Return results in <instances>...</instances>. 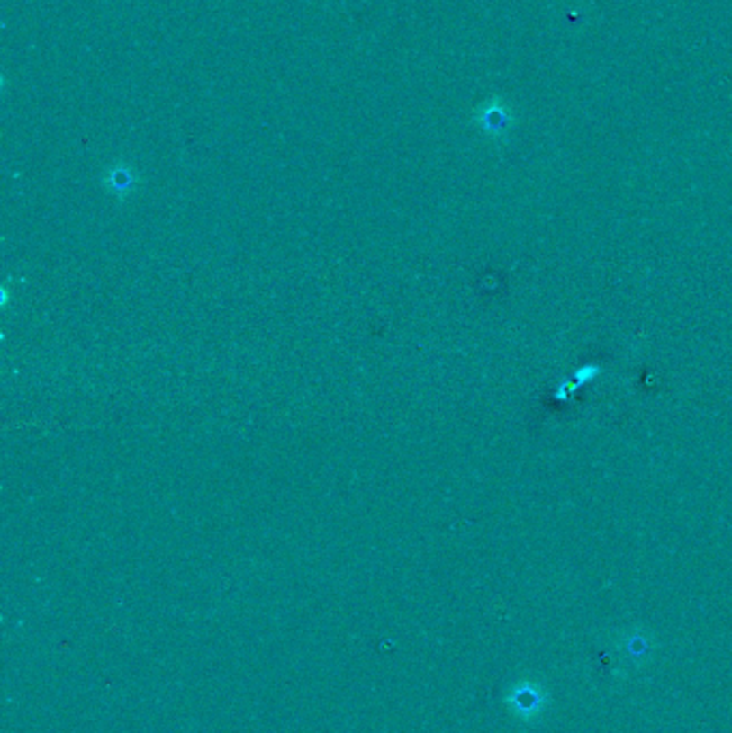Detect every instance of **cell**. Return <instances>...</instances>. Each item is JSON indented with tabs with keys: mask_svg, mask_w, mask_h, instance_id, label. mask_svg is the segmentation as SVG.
<instances>
[{
	"mask_svg": "<svg viewBox=\"0 0 732 733\" xmlns=\"http://www.w3.org/2000/svg\"><path fill=\"white\" fill-rule=\"evenodd\" d=\"M474 122H477L479 129H482L483 133H488L490 138H501L502 133L510 129L511 116L502 103L488 102L479 108L477 114H474Z\"/></svg>",
	"mask_w": 732,
	"mask_h": 733,
	"instance_id": "1",
	"label": "cell"
},
{
	"mask_svg": "<svg viewBox=\"0 0 732 733\" xmlns=\"http://www.w3.org/2000/svg\"><path fill=\"white\" fill-rule=\"evenodd\" d=\"M104 184L110 193L116 195V198H127V195L136 192L138 176L127 164H114L105 170Z\"/></svg>",
	"mask_w": 732,
	"mask_h": 733,
	"instance_id": "2",
	"label": "cell"
}]
</instances>
